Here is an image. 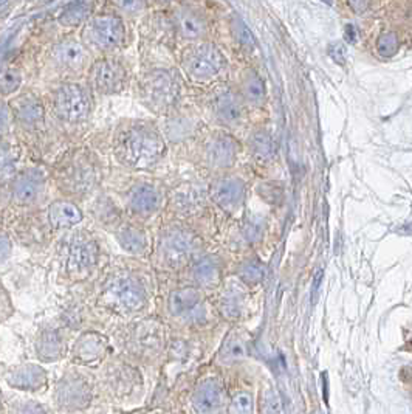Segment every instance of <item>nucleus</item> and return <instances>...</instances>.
<instances>
[{
  "mask_svg": "<svg viewBox=\"0 0 412 414\" xmlns=\"http://www.w3.org/2000/svg\"><path fill=\"white\" fill-rule=\"evenodd\" d=\"M113 152L122 165L148 169L160 162L164 154V141L154 126L132 123L118 131L113 141Z\"/></svg>",
  "mask_w": 412,
  "mask_h": 414,
  "instance_id": "1",
  "label": "nucleus"
},
{
  "mask_svg": "<svg viewBox=\"0 0 412 414\" xmlns=\"http://www.w3.org/2000/svg\"><path fill=\"white\" fill-rule=\"evenodd\" d=\"M103 303L118 315H134L148 306V287L140 276L129 270H118L107 278L103 292Z\"/></svg>",
  "mask_w": 412,
  "mask_h": 414,
  "instance_id": "2",
  "label": "nucleus"
},
{
  "mask_svg": "<svg viewBox=\"0 0 412 414\" xmlns=\"http://www.w3.org/2000/svg\"><path fill=\"white\" fill-rule=\"evenodd\" d=\"M57 256L65 275L71 280H84L97 267L99 247L90 233L76 230L61 241Z\"/></svg>",
  "mask_w": 412,
  "mask_h": 414,
  "instance_id": "3",
  "label": "nucleus"
},
{
  "mask_svg": "<svg viewBox=\"0 0 412 414\" xmlns=\"http://www.w3.org/2000/svg\"><path fill=\"white\" fill-rule=\"evenodd\" d=\"M97 166L90 154L76 149L65 154L57 163L56 180L59 188L70 196H84L97 185Z\"/></svg>",
  "mask_w": 412,
  "mask_h": 414,
  "instance_id": "4",
  "label": "nucleus"
},
{
  "mask_svg": "<svg viewBox=\"0 0 412 414\" xmlns=\"http://www.w3.org/2000/svg\"><path fill=\"white\" fill-rule=\"evenodd\" d=\"M141 99L148 109L155 113L166 112L177 103L180 97V80L172 70H152L143 78Z\"/></svg>",
  "mask_w": 412,
  "mask_h": 414,
  "instance_id": "5",
  "label": "nucleus"
},
{
  "mask_svg": "<svg viewBox=\"0 0 412 414\" xmlns=\"http://www.w3.org/2000/svg\"><path fill=\"white\" fill-rule=\"evenodd\" d=\"M53 109L65 123H81L90 113V97L78 84H62L53 95Z\"/></svg>",
  "mask_w": 412,
  "mask_h": 414,
  "instance_id": "6",
  "label": "nucleus"
},
{
  "mask_svg": "<svg viewBox=\"0 0 412 414\" xmlns=\"http://www.w3.org/2000/svg\"><path fill=\"white\" fill-rule=\"evenodd\" d=\"M92 399L93 388L83 374L67 373L56 385L55 404L62 411H83L92 404Z\"/></svg>",
  "mask_w": 412,
  "mask_h": 414,
  "instance_id": "7",
  "label": "nucleus"
},
{
  "mask_svg": "<svg viewBox=\"0 0 412 414\" xmlns=\"http://www.w3.org/2000/svg\"><path fill=\"white\" fill-rule=\"evenodd\" d=\"M163 332L162 326L150 320H141L129 327L122 345L127 351L138 359L150 360L158 349L162 348Z\"/></svg>",
  "mask_w": 412,
  "mask_h": 414,
  "instance_id": "8",
  "label": "nucleus"
},
{
  "mask_svg": "<svg viewBox=\"0 0 412 414\" xmlns=\"http://www.w3.org/2000/svg\"><path fill=\"white\" fill-rule=\"evenodd\" d=\"M103 380L108 394L122 399V401L127 397H132L136 391H141L143 388V377L140 371L121 360L112 362L104 369Z\"/></svg>",
  "mask_w": 412,
  "mask_h": 414,
  "instance_id": "9",
  "label": "nucleus"
},
{
  "mask_svg": "<svg viewBox=\"0 0 412 414\" xmlns=\"http://www.w3.org/2000/svg\"><path fill=\"white\" fill-rule=\"evenodd\" d=\"M84 36L92 45L103 50L120 47L126 38V28L122 20L113 14H99L85 25Z\"/></svg>",
  "mask_w": 412,
  "mask_h": 414,
  "instance_id": "10",
  "label": "nucleus"
},
{
  "mask_svg": "<svg viewBox=\"0 0 412 414\" xmlns=\"http://www.w3.org/2000/svg\"><path fill=\"white\" fill-rule=\"evenodd\" d=\"M223 55L213 44H201L194 47L185 58V69L197 80H208L215 76L223 69Z\"/></svg>",
  "mask_w": 412,
  "mask_h": 414,
  "instance_id": "11",
  "label": "nucleus"
},
{
  "mask_svg": "<svg viewBox=\"0 0 412 414\" xmlns=\"http://www.w3.org/2000/svg\"><path fill=\"white\" fill-rule=\"evenodd\" d=\"M195 248V238L183 228L173 227L166 230L160 239V255L171 267L183 264Z\"/></svg>",
  "mask_w": 412,
  "mask_h": 414,
  "instance_id": "12",
  "label": "nucleus"
},
{
  "mask_svg": "<svg viewBox=\"0 0 412 414\" xmlns=\"http://www.w3.org/2000/svg\"><path fill=\"white\" fill-rule=\"evenodd\" d=\"M127 81L126 69L115 59H101L90 69V83L99 94L113 95L125 89Z\"/></svg>",
  "mask_w": 412,
  "mask_h": 414,
  "instance_id": "13",
  "label": "nucleus"
},
{
  "mask_svg": "<svg viewBox=\"0 0 412 414\" xmlns=\"http://www.w3.org/2000/svg\"><path fill=\"white\" fill-rule=\"evenodd\" d=\"M107 338L99 332H84L71 349V360L83 366H97L107 355Z\"/></svg>",
  "mask_w": 412,
  "mask_h": 414,
  "instance_id": "14",
  "label": "nucleus"
},
{
  "mask_svg": "<svg viewBox=\"0 0 412 414\" xmlns=\"http://www.w3.org/2000/svg\"><path fill=\"white\" fill-rule=\"evenodd\" d=\"M3 377L6 385L17 391H42L48 383V373L45 368L33 365V363L10 368Z\"/></svg>",
  "mask_w": 412,
  "mask_h": 414,
  "instance_id": "15",
  "label": "nucleus"
},
{
  "mask_svg": "<svg viewBox=\"0 0 412 414\" xmlns=\"http://www.w3.org/2000/svg\"><path fill=\"white\" fill-rule=\"evenodd\" d=\"M45 191V176L39 169H25L14 177L13 199L19 205H33Z\"/></svg>",
  "mask_w": 412,
  "mask_h": 414,
  "instance_id": "16",
  "label": "nucleus"
},
{
  "mask_svg": "<svg viewBox=\"0 0 412 414\" xmlns=\"http://www.w3.org/2000/svg\"><path fill=\"white\" fill-rule=\"evenodd\" d=\"M162 192L150 183H140L130 190L127 205L132 213L138 216H150L162 206Z\"/></svg>",
  "mask_w": 412,
  "mask_h": 414,
  "instance_id": "17",
  "label": "nucleus"
},
{
  "mask_svg": "<svg viewBox=\"0 0 412 414\" xmlns=\"http://www.w3.org/2000/svg\"><path fill=\"white\" fill-rule=\"evenodd\" d=\"M223 405V388L215 379H205L199 383L192 394V408L199 414H214Z\"/></svg>",
  "mask_w": 412,
  "mask_h": 414,
  "instance_id": "18",
  "label": "nucleus"
},
{
  "mask_svg": "<svg viewBox=\"0 0 412 414\" xmlns=\"http://www.w3.org/2000/svg\"><path fill=\"white\" fill-rule=\"evenodd\" d=\"M211 194L217 205L229 211L237 208L243 202L245 187L239 178L223 177L213 183Z\"/></svg>",
  "mask_w": 412,
  "mask_h": 414,
  "instance_id": "19",
  "label": "nucleus"
},
{
  "mask_svg": "<svg viewBox=\"0 0 412 414\" xmlns=\"http://www.w3.org/2000/svg\"><path fill=\"white\" fill-rule=\"evenodd\" d=\"M201 308V294L197 289L183 287L173 290L168 299V310L176 318H192Z\"/></svg>",
  "mask_w": 412,
  "mask_h": 414,
  "instance_id": "20",
  "label": "nucleus"
},
{
  "mask_svg": "<svg viewBox=\"0 0 412 414\" xmlns=\"http://www.w3.org/2000/svg\"><path fill=\"white\" fill-rule=\"evenodd\" d=\"M239 152L237 141L231 135H217L206 148L208 163L214 168H228L234 163Z\"/></svg>",
  "mask_w": 412,
  "mask_h": 414,
  "instance_id": "21",
  "label": "nucleus"
},
{
  "mask_svg": "<svg viewBox=\"0 0 412 414\" xmlns=\"http://www.w3.org/2000/svg\"><path fill=\"white\" fill-rule=\"evenodd\" d=\"M89 55L83 44L76 41H62L53 48V61L64 70H79L85 66Z\"/></svg>",
  "mask_w": 412,
  "mask_h": 414,
  "instance_id": "22",
  "label": "nucleus"
},
{
  "mask_svg": "<svg viewBox=\"0 0 412 414\" xmlns=\"http://www.w3.org/2000/svg\"><path fill=\"white\" fill-rule=\"evenodd\" d=\"M13 113L20 126L27 129H38L45 121V110L36 97H20L13 104Z\"/></svg>",
  "mask_w": 412,
  "mask_h": 414,
  "instance_id": "23",
  "label": "nucleus"
},
{
  "mask_svg": "<svg viewBox=\"0 0 412 414\" xmlns=\"http://www.w3.org/2000/svg\"><path fill=\"white\" fill-rule=\"evenodd\" d=\"M34 349L41 362L52 363L59 360L64 355V340L61 332L56 327H42L36 335Z\"/></svg>",
  "mask_w": 412,
  "mask_h": 414,
  "instance_id": "24",
  "label": "nucleus"
},
{
  "mask_svg": "<svg viewBox=\"0 0 412 414\" xmlns=\"http://www.w3.org/2000/svg\"><path fill=\"white\" fill-rule=\"evenodd\" d=\"M48 224L56 230L71 228L83 220V213L78 205L69 201H56L48 206L47 210Z\"/></svg>",
  "mask_w": 412,
  "mask_h": 414,
  "instance_id": "25",
  "label": "nucleus"
},
{
  "mask_svg": "<svg viewBox=\"0 0 412 414\" xmlns=\"http://www.w3.org/2000/svg\"><path fill=\"white\" fill-rule=\"evenodd\" d=\"M120 245L130 255H144L148 250V236L141 228L134 225L121 227L117 233Z\"/></svg>",
  "mask_w": 412,
  "mask_h": 414,
  "instance_id": "26",
  "label": "nucleus"
},
{
  "mask_svg": "<svg viewBox=\"0 0 412 414\" xmlns=\"http://www.w3.org/2000/svg\"><path fill=\"white\" fill-rule=\"evenodd\" d=\"M177 27L186 39H200L206 33V22L197 11L182 10L177 14Z\"/></svg>",
  "mask_w": 412,
  "mask_h": 414,
  "instance_id": "27",
  "label": "nucleus"
},
{
  "mask_svg": "<svg viewBox=\"0 0 412 414\" xmlns=\"http://www.w3.org/2000/svg\"><path fill=\"white\" fill-rule=\"evenodd\" d=\"M241 103H239L237 98L233 94H229V92L220 94L214 99V113L222 123H237L239 118H241Z\"/></svg>",
  "mask_w": 412,
  "mask_h": 414,
  "instance_id": "28",
  "label": "nucleus"
},
{
  "mask_svg": "<svg viewBox=\"0 0 412 414\" xmlns=\"http://www.w3.org/2000/svg\"><path fill=\"white\" fill-rule=\"evenodd\" d=\"M250 146H251V152L255 155V159L257 162H269L273 159L274 155V143L271 135L265 131H257L253 134V137L250 140Z\"/></svg>",
  "mask_w": 412,
  "mask_h": 414,
  "instance_id": "29",
  "label": "nucleus"
},
{
  "mask_svg": "<svg viewBox=\"0 0 412 414\" xmlns=\"http://www.w3.org/2000/svg\"><path fill=\"white\" fill-rule=\"evenodd\" d=\"M192 276L200 285H213L219 280V266L213 258H201L192 269Z\"/></svg>",
  "mask_w": 412,
  "mask_h": 414,
  "instance_id": "30",
  "label": "nucleus"
},
{
  "mask_svg": "<svg viewBox=\"0 0 412 414\" xmlns=\"http://www.w3.org/2000/svg\"><path fill=\"white\" fill-rule=\"evenodd\" d=\"M92 13V6L89 2H76V3H71L69 5L67 8H65L61 16H59V22L64 27H78L81 25L84 20L89 19Z\"/></svg>",
  "mask_w": 412,
  "mask_h": 414,
  "instance_id": "31",
  "label": "nucleus"
},
{
  "mask_svg": "<svg viewBox=\"0 0 412 414\" xmlns=\"http://www.w3.org/2000/svg\"><path fill=\"white\" fill-rule=\"evenodd\" d=\"M243 95L247 98V101L251 104H260L265 99V85L264 81L255 73V71H250L245 76L243 84Z\"/></svg>",
  "mask_w": 412,
  "mask_h": 414,
  "instance_id": "32",
  "label": "nucleus"
},
{
  "mask_svg": "<svg viewBox=\"0 0 412 414\" xmlns=\"http://www.w3.org/2000/svg\"><path fill=\"white\" fill-rule=\"evenodd\" d=\"M16 174V155L13 148L0 143V182H6Z\"/></svg>",
  "mask_w": 412,
  "mask_h": 414,
  "instance_id": "33",
  "label": "nucleus"
},
{
  "mask_svg": "<svg viewBox=\"0 0 412 414\" xmlns=\"http://www.w3.org/2000/svg\"><path fill=\"white\" fill-rule=\"evenodd\" d=\"M245 355V346L242 343V340L237 337V335H229L227 338L225 343H223V348L220 351V357L225 362H234V360H241Z\"/></svg>",
  "mask_w": 412,
  "mask_h": 414,
  "instance_id": "34",
  "label": "nucleus"
},
{
  "mask_svg": "<svg viewBox=\"0 0 412 414\" xmlns=\"http://www.w3.org/2000/svg\"><path fill=\"white\" fill-rule=\"evenodd\" d=\"M239 276H241L245 283L257 284L264 280L265 267L259 261H247L242 264L241 269H239Z\"/></svg>",
  "mask_w": 412,
  "mask_h": 414,
  "instance_id": "35",
  "label": "nucleus"
},
{
  "mask_svg": "<svg viewBox=\"0 0 412 414\" xmlns=\"http://www.w3.org/2000/svg\"><path fill=\"white\" fill-rule=\"evenodd\" d=\"M231 30H233V34L239 44H242L247 48H255L256 47V41L255 36H253L251 30L247 27V24L243 22L242 19L234 17L233 22H231Z\"/></svg>",
  "mask_w": 412,
  "mask_h": 414,
  "instance_id": "36",
  "label": "nucleus"
},
{
  "mask_svg": "<svg viewBox=\"0 0 412 414\" xmlns=\"http://www.w3.org/2000/svg\"><path fill=\"white\" fill-rule=\"evenodd\" d=\"M400 41L395 33H383L377 42V52L381 58H392L399 52Z\"/></svg>",
  "mask_w": 412,
  "mask_h": 414,
  "instance_id": "37",
  "label": "nucleus"
},
{
  "mask_svg": "<svg viewBox=\"0 0 412 414\" xmlns=\"http://www.w3.org/2000/svg\"><path fill=\"white\" fill-rule=\"evenodd\" d=\"M228 414H253V397L248 392H239L228 405Z\"/></svg>",
  "mask_w": 412,
  "mask_h": 414,
  "instance_id": "38",
  "label": "nucleus"
},
{
  "mask_svg": "<svg viewBox=\"0 0 412 414\" xmlns=\"http://www.w3.org/2000/svg\"><path fill=\"white\" fill-rule=\"evenodd\" d=\"M22 78L16 70H6L0 75V95H11L20 87Z\"/></svg>",
  "mask_w": 412,
  "mask_h": 414,
  "instance_id": "39",
  "label": "nucleus"
},
{
  "mask_svg": "<svg viewBox=\"0 0 412 414\" xmlns=\"http://www.w3.org/2000/svg\"><path fill=\"white\" fill-rule=\"evenodd\" d=\"M220 310L227 318H237L241 315V299L233 292H228V294L220 299Z\"/></svg>",
  "mask_w": 412,
  "mask_h": 414,
  "instance_id": "40",
  "label": "nucleus"
},
{
  "mask_svg": "<svg viewBox=\"0 0 412 414\" xmlns=\"http://www.w3.org/2000/svg\"><path fill=\"white\" fill-rule=\"evenodd\" d=\"M243 233L248 241L257 242L264 234V220L259 216H250L247 220H245Z\"/></svg>",
  "mask_w": 412,
  "mask_h": 414,
  "instance_id": "41",
  "label": "nucleus"
},
{
  "mask_svg": "<svg viewBox=\"0 0 412 414\" xmlns=\"http://www.w3.org/2000/svg\"><path fill=\"white\" fill-rule=\"evenodd\" d=\"M11 414H47V411L34 401H19L11 406Z\"/></svg>",
  "mask_w": 412,
  "mask_h": 414,
  "instance_id": "42",
  "label": "nucleus"
},
{
  "mask_svg": "<svg viewBox=\"0 0 412 414\" xmlns=\"http://www.w3.org/2000/svg\"><path fill=\"white\" fill-rule=\"evenodd\" d=\"M176 205L178 206V210L182 211H187L194 208L195 205H199V196H195L194 190H186L178 192L177 197H176Z\"/></svg>",
  "mask_w": 412,
  "mask_h": 414,
  "instance_id": "43",
  "label": "nucleus"
},
{
  "mask_svg": "<svg viewBox=\"0 0 412 414\" xmlns=\"http://www.w3.org/2000/svg\"><path fill=\"white\" fill-rule=\"evenodd\" d=\"M264 408L267 414H279L282 411V404L280 399L274 391H269L265 394V402H264Z\"/></svg>",
  "mask_w": 412,
  "mask_h": 414,
  "instance_id": "44",
  "label": "nucleus"
},
{
  "mask_svg": "<svg viewBox=\"0 0 412 414\" xmlns=\"http://www.w3.org/2000/svg\"><path fill=\"white\" fill-rule=\"evenodd\" d=\"M259 191L260 194H262V197L271 204H276L282 199V190L278 187V185H262Z\"/></svg>",
  "mask_w": 412,
  "mask_h": 414,
  "instance_id": "45",
  "label": "nucleus"
},
{
  "mask_svg": "<svg viewBox=\"0 0 412 414\" xmlns=\"http://www.w3.org/2000/svg\"><path fill=\"white\" fill-rule=\"evenodd\" d=\"M112 2L118 10L126 13H138L144 5V0H112Z\"/></svg>",
  "mask_w": 412,
  "mask_h": 414,
  "instance_id": "46",
  "label": "nucleus"
},
{
  "mask_svg": "<svg viewBox=\"0 0 412 414\" xmlns=\"http://www.w3.org/2000/svg\"><path fill=\"white\" fill-rule=\"evenodd\" d=\"M329 56L336 64H341L343 66V64H346V61H347L346 47L343 44H339V42H334V44H330V47H329Z\"/></svg>",
  "mask_w": 412,
  "mask_h": 414,
  "instance_id": "47",
  "label": "nucleus"
},
{
  "mask_svg": "<svg viewBox=\"0 0 412 414\" xmlns=\"http://www.w3.org/2000/svg\"><path fill=\"white\" fill-rule=\"evenodd\" d=\"M11 241L5 233H0V264L5 262L11 256Z\"/></svg>",
  "mask_w": 412,
  "mask_h": 414,
  "instance_id": "48",
  "label": "nucleus"
},
{
  "mask_svg": "<svg viewBox=\"0 0 412 414\" xmlns=\"http://www.w3.org/2000/svg\"><path fill=\"white\" fill-rule=\"evenodd\" d=\"M10 126V109L5 103L0 101V137L6 132Z\"/></svg>",
  "mask_w": 412,
  "mask_h": 414,
  "instance_id": "49",
  "label": "nucleus"
},
{
  "mask_svg": "<svg viewBox=\"0 0 412 414\" xmlns=\"http://www.w3.org/2000/svg\"><path fill=\"white\" fill-rule=\"evenodd\" d=\"M352 11L355 14H363L367 11L369 5H371V0H347Z\"/></svg>",
  "mask_w": 412,
  "mask_h": 414,
  "instance_id": "50",
  "label": "nucleus"
},
{
  "mask_svg": "<svg viewBox=\"0 0 412 414\" xmlns=\"http://www.w3.org/2000/svg\"><path fill=\"white\" fill-rule=\"evenodd\" d=\"M344 38H346L347 42H350V44H353V42H357V39H358V31H357L355 25H352V24L346 25V28H344Z\"/></svg>",
  "mask_w": 412,
  "mask_h": 414,
  "instance_id": "51",
  "label": "nucleus"
},
{
  "mask_svg": "<svg viewBox=\"0 0 412 414\" xmlns=\"http://www.w3.org/2000/svg\"><path fill=\"white\" fill-rule=\"evenodd\" d=\"M399 233H400V234H408V236H411V234H412V222H411V224H406V225H403V227H400V228H399Z\"/></svg>",
  "mask_w": 412,
  "mask_h": 414,
  "instance_id": "52",
  "label": "nucleus"
},
{
  "mask_svg": "<svg viewBox=\"0 0 412 414\" xmlns=\"http://www.w3.org/2000/svg\"><path fill=\"white\" fill-rule=\"evenodd\" d=\"M321 2H324V3H327V5H332V0H321Z\"/></svg>",
  "mask_w": 412,
  "mask_h": 414,
  "instance_id": "53",
  "label": "nucleus"
},
{
  "mask_svg": "<svg viewBox=\"0 0 412 414\" xmlns=\"http://www.w3.org/2000/svg\"><path fill=\"white\" fill-rule=\"evenodd\" d=\"M162 2H171V0H162Z\"/></svg>",
  "mask_w": 412,
  "mask_h": 414,
  "instance_id": "54",
  "label": "nucleus"
},
{
  "mask_svg": "<svg viewBox=\"0 0 412 414\" xmlns=\"http://www.w3.org/2000/svg\"><path fill=\"white\" fill-rule=\"evenodd\" d=\"M409 349H411V352H412V343H411V348Z\"/></svg>",
  "mask_w": 412,
  "mask_h": 414,
  "instance_id": "55",
  "label": "nucleus"
}]
</instances>
